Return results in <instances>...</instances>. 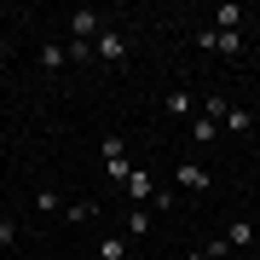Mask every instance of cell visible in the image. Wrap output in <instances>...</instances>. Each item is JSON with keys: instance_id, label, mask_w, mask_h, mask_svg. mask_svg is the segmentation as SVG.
Listing matches in <instances>:
<instances>
[{"instance_id": "obj_1", "label": "cell", "mask_w": 260, "mask_h": 260, "mask_svg": "<svg viewBox=\"0 0 260 260\" xmlns=\"http://www.w3.org/2000/svg\"><path fill=\"white\" fill-rule=\"evenodd\" d=\"M197 47H203V52H220V58H237L243 52V35H232V29H203V35H197Z\"/></svg>"}, {"instance_id": "obj_2", "label": "cell", "mask_w": 260, "mask_h": 260, "mask_svg": "<svg viewBox=\"0 0 260 260\" xmlns=\"http://www.w3.org/2000/svg\"><path fill=\"white\" fill-rule=\"evenodd\" d=\"M104 168H110V179H121V185L133 179V162H127V150H121L116 133H104Z\"/></svg>"}, {"instance_id": "obj_3", "label": "cell", "mask_w": 260, "mask_h": 260, "mask_svg": "<svg viewBox=\"0 0 260 260\" xmlns=\"http://www.w3.org/2000/svg\"><path fill=\"white\" fill-rule=\"evenodd\" d=\"M93 58H104V64H116V58H127V35H121V29H104V35L93 41Z\"/></svg>"}, {"instance_id": "obj_4", "label": "cell", "mask_w": 260, "mask_h": 260, "mask_svg": "<svg viewBox=\"0 0 260 260\" xmlns=\"http://www.w3.org/2000/svg\"><path fill=\"white\" fill-rule=\"evenodd\" d=\"M174 179H179V191H191V197L214 185V179H208V168H197V162H179V174H174Z\"/></svg>"}, {"instance_id": "obj_5", "label": "cell", "mask_w": 260, "mask_h": 260, "mask_svg": "<svg viewBox=\"0 0 260 260\" xmlns=\"http://www.w3.org/2000/svg\"><path fill=\"white\" fill-rule=\"evenodd\" d=\"M243 18H249V12H243L237 0H220V6H214V29H232V35H237Z\"/></svg>"}, {"instance_id": "obj_6", "label": "cell", "mask_w": 260, "mask_h": 260, "mask_svg": "<svg viewBox=\"0 0 260 260\" xmlns=\"http://www.w3.org/2000/svg\"><path fill=\"white\" fill-rule=\"evenodd\" d=\"M35 64H41V70H47V75H58V70H64V64H70V52H64V41H47V47H41V52H35Z\"/></svg>"}, {"instance_id": "obj_7", "label": "cell", "mask_w": 260, "mask_h": 260, "mask_svg": "<svg viewBox=\"0 0 260 260\" xmlns=\"http://www.w3.org/2000/svg\"><path fill=\"white\" fill-rule=\"evenodd\" d=\"M254 220H232V225H225V243H232V249H254Z\"/></svg>"}, {"instance_id": "obj_8", "label": "cell", "mask_w": 260, "mask_h": 260, "mask_svg": "<svg viewBox=\"0 0 260 260\" xmlns=\"http://www.w3.org/2000/svg\"><path fill=\"white\" fill-rule=\"evenodd\" d=\"M127 197H133V203H150V197H156V179H150L145 168H133V179H127Z\"/></svg>"}, {"instance_id": "obj_9", "label": "cell", "mask_w": 260, "mask_h": 260, "mask_svg": "<svg viewBox=\"0 0 260 260\" xmlns=\"http://www.w3.org/2000/svg\"><path fill=\"white\" fill-rule=\"evenodd\" d=\"M35 208H41V214H64V197H58L52 185H41V191H35Z\"/></svg>"}, {"instance_id": "obj_10", "label": "cell", "mask_w": 260, "mask_h": 260, "mask_svg": "<svg viewBox=\"0 0 260 260\" xmlns=\"http://www.w3.org/2000/svg\"><path fill=\"white\" fill-rule=\"evenodd\" d=\"M93 214H99V203H64V220L70 225H87Z\"/></svg>"}, {"instance_id": "obj_11", "label": "cell", "mask_w": 260, "mask_h": 260, "mask_svg": "<svg viewBox=\"0 0 260 260\" xmlns=\"http://www.w3.org/2000/svg\"><path fill=\"white\" fill-rule=\"evenodd\" d=\"M93 249H99V260H127V249H121V237H99Z\"/></svg>"}, {"instance_id": "obj_12", "label": "cell", "mask_w": 260, "mask_h": 260, "mask_svg": "<svg viewBox=\"0 0 260 260\" xmlns=\"http://www.w3.org/2000/svg\"><path fill=\"white\" fill-rule=\"evenodd\" d=\"M168 116H191V93H185V87L168 93Z\"/></svg>"}, {"instance_id": "obj_13", "label": "cell", "mask_w": 260, "mask_h": 260, "mask_svg": "<svg viewBox=\"0 0 260 260\" xmlns=\"http://www.w3.org/2000/svg\"><path fill=\"white\" fill-rule=\"evenodd\" d=\"M214 127H220L214 116H197V121H191V139H197V145H208V139H214Z\"/></svg>"}, {"instance_id": "obj_14", "label": "cell", "mask_w": 260, "mask_h": 260, "mask_svg": "<svg viewBox=\"0 0 260 260\" xmlns=\"http://www.w3.org/2000/svg\"><path fill=\"white\" fill-rule=\"evenodd\" d=\"M150 232V208H133L127 214V237H145Z\"/></svg>"}, {"instance_id": "obj_15", "label": "cell", "mask_w": 260, "mask_h": 260, "mask_svg": "<svg viewBox=\"0 0 260 260\" xmlns=\"http://www.w3.org/2000/svg\"><path fill=\"white\" fill-rule=\"evenodd\" d=\"M64 52H70V64H87L93 58V41H64Z\"/></svg>"}, {"instance_id": "obj_16", "label": "cell", "mask_w": 260, "mask_h": 260, "mask_svg": "<svg viewBox=\"0 0 260 260\" xmlns=\"http://www.w3.org/2000/svg\"><path fill=\"white\" fill-rule=\"evenodd\" d=\"M220 121H225L232 133H249V110H232V104H225V116H220Z\"/></svg>"}, {"instance_id": "obj_17", "label": "cell", "mask_w": 260, "mask_h": 260, "mask_svg": "<svg viewBox=\"0 0 260 260\" xmlns=\"http://www.w3.org/2000/svg\"><path fill=\"white\" fill-rule=\"evenodd\" d=\"M185 260H208V249H191V254H185Z\"/></svg>"}, {"instance_id": "obj_18", "label": "cell", "mask_w": 260, "mask_h": 260, "mask_svg": "<svg viewBox=\"0 0 260 260\" xmlns=\"http://www.w3.org/2000/svg\"><path fill=\"white\" fill-rule=\"evenodd\" d=\"M254 254H260V237H254Z\"/></svg>"}]
</instances>
